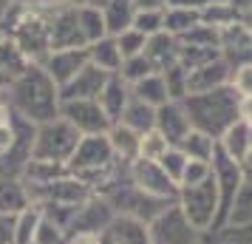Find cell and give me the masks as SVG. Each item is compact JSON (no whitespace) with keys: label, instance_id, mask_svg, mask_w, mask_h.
I'll use <instances>...</instances> for the list:
<instances>
[{"label":"cell","instance_id":"cell-1","mask_svg":"<svg viewBox=\"0 0 252 244\" xmlns=\"http://www.w3.org/2000/svg\"><path fill=\"white\" fill-rule=\"evenodd\" d=\"M9 94H12L14 114L34 125H43L60 116V88L37 63H32L20 77H14Z\"/></svg>","mask_w":252,"mask_h":244},{"label":"cell","instance_id":"cell-2","mask_svg":"<svg viewBox=\"0 0 252 244\" xmlns=\"http://www.w3.org/2000/svg\"><path fill=\"white\" fill-rule=\"evenodd\" d=\"M187 119H190V128L201 131L213 139H221L224 131L238 122V94L232 85L224 88H213L207 94H187L182 100Z\"/></svg>","mask_w":252,"mask_h":244},{"label":"cell","instance_id":"cell-3","mask_svg":"<svg viewBox=\"0 0 252 244\" xmlns=\"http://www.w3.org/2000/svg\"><path fill=\"white\" fill-rule=\"evenodd\" d=\"M82 134L68 119H51V122H43L37 125L34 131V145H32V159H40V162H57V165H65L68 168L71 156L80 145Z\"/></svg>","mask_w":252,"mask_h":244},{"label":"cell","instance_id":"cell-4","mask_svg":"<svg viewBox=\"0 0 252 244\" xmlns=\"http://www.w3.org/2000/svg\"><path fill=\"white\" fill-rule=\"evenodd\" d=\"M12 40L14 46L23 51L29 63H43L51 54V43H48V20L46 12H37L32 6H23L20 14L12 20Z\"/></svg>","mask_w":252,"mask_h":244},{"label":"cell","instance_id":"cell-5","mask_svg":"<svg viewBox=\"0 0 252 244\" xmlns=\"http://www.w3.org/2000/svg\"><path fill=\"white\" fill-rule=\"evenodd\" d=\"M182 213L187 216V221L193 224L198 233H207L216 227L218 219V185L216 176H210L201 185H190V187H179V202H176Z\"/></svg>","mask_w":252,"mask_h":244},{"label":"cell","instance_id":"cell-6","mask_svg":"<svg viewBox=\"0 0 252 244\" xmlns=\"http://www.w3.org/2000/svg\"><path fill=\"white\" fill-rule=\"evenodd\" d=\"M148 233L150 244H198V230L187 221L179 205H170L159 219L150 221Z\"/></svg>","mask_w":252,"mask_h":244},{"label":"cell","instance_id":"cell-7","mask_svg":"<svg viewBox=\"0 0 252 244\" xmlns=\"http://www.w3.org/2000/svg\"><path fill=\"white\" fill-rule=\"evenodd\" d=\"M46 20H48V43H51V51L88 48L85 46V37L80 32V23H77V9L71 3L46 12Z\"/></svg>","mask_w":252,"mask_h":244},{"label":"cell","instance_id":"cell-8","mask_svg":"<svg viewBox=\"0 0 252 244\" xmlns=\"http://www.w3.org/2000/svg\"><path fill=\"white\" fill-rule=\"evenodd\" d=\"M130 182L156 199H167V202H179V185L173 182L170 176L161 171L159 162H145V159H133L127 165Z\"/></svg>","mask_w":252,"mask_h":244},{"label":"cell","instance_id":"cell-9","mask_svg":"<svg viewBox=\"0 0 252 244\" xmlns=\"http://www.w3.org/2000/svg\"><path fill=\"white\" fill-rule=\"evenodd\" d=\"M60 116L68 119L82 137L108 134L111 125H114V122L105 116L102 105L96 103V100H68V103H60Z\"/></svg>","mask_w":252,"mask_h":244},{"label":"cell","instance_id":"cell-10","mask_svg":"<svg viewBox=\"0 0 252 244\" xmlns=\"http://www.w3.org/2000/svg\"><path fill=\"white\" fill-rule=\"evenodd\" d=\"M218 48H221V60L232 71L241 69V66H250L252 63V29L244 20L221 29V43H218Z\"/></svg>","mask_w":252,"mask_h":244},{"label":"cell","instance_id":"cell-11","mask_svg":"<svg viewBox=\"0 0 252 244\" xmlns=\"http://www.w3.org/2000/svg\"><path fill=\"white\" fill-rule=\"evenodd\" d=\"M88 63H91L88 60V48H63V51H51L40 66L54 80L57 88H65Z\"/></svg>","mask_w":252,"mask_h":244},{"label":"cell","instance_id":"cell-12","mask_svg":"<svg viewBox=\"0 0 252 244\" xmlns=\"http://www.w3.org/2000/svg\"><path fill=\"white\" fill-rule=\"evenodd\" d=\"M116 219V210L111 208V202L94 193L85 205L77 208L74 221H71V233H105L111 227V221Z\"/></svg>","mask_w":252,"mask_h":244},{"label":"cell","instance_id":"cell-13","mask_svg":"<svg viewBox=\"0 0 252 244\" xmlns=\"http://www.w3.org/2000/svg\"><path fill=\"white\" fill-rule=\"evenodd\" d=\"M108 77H111V74H105V71H99L94 63H88L65 88H60V103H68V100H99V94H102Z\"/></svg>","mask_w":252,"mask_h":244},{"label":"cell","instance_id":"cell-14","mask_svg":"<svg viewBox=\"0 0 252 244\" xmlns=\"http://www.w3.org/2000/svg\"><path fill=\"white\" fill-rule=\"evenodd\" d=\"M156 131H159L164 139L170 142L173 148L190 134V119L184 111L182 103H164L156 108Z\"/></svg>","mask_w":252,"mask_h":244},{"label":"cell","instance_id":"cell-15","mask_svg":"<svg viewBox=\"0 0 252 244\" xmlns=\"http://www.w3.org/2000/svg\"><path fill=\"white\" fill-rule=\"evenodd\" d=\"M148 63L153 66L156 74H164V71L176 66L179 63V40L167 32H159V35L148 37V43H145V51H142Z\"/></svg>","mask_w":252,"mask_h":244},{"label":"cell","instance_id":"cell-16","mask_svg":"<svg viewBox=\"0 0 252 244\" xmlns=\"http://www.w3.org/2000/svg\"><path fill=\"white\" fill-rule=\"evenodd\" d=\"M229 80H232V69L224 60H216L204 69L187 74V94H207L213 88H224V85H229Z\"/></svg>","mask_w":252,"mask_h":244},{"label":"cell","instance_id":"cell-17","mask_svg":"<svg viewBox=\"0 0 252 244\" xmlns=\"http://www.w3.org/2000/svg\"><path fill=\"white\" fill-rule=\"evenodd\" d=\"M96 103L102 105L105 116H108L111 122H119V119H122V111H125L127 103H130V85H127L119 74H111Z\"/></svg>","mask_w":252,"mask_h":244},{"label":"cell","instance_id":"cell-18","mask_svg":"<svg viewBox=\"0 0 252 244\" xmlns=\"http://www.w3.org/2000/svg\"><path fill=\"white\" fill-rule=\"evenodd\" d=\"M105 236L111 244H150L148 224L130 219V216H116L111 227L105 230Z\"/></svg>","mask_w":252,"mask_h":244},{"label":"cell","instance_id":"cell-19","mask_svg":"<svg viewBox=\"0 0 252 244\" xmlns=\"http://www.w3.org/2000/svg\"><path fill=\"white\" fill-rule=\"evenodd\" d=\"M133 17H136L133 0H108L102 9L108 37H116V35H122V32H127V29H133Z\"/></svg>","mask_w":252,"mask_h":244},{"label":"cell","instance_id":"cell-20","mask_svg":"<svg viewBox=\"0 0 252 244\" xmlns=\"http://www.w3.org/2000/svg\"><path fill=\"white\" fill-rule=\"evenodd\" d=\"M108 142H111V148H114L116 162L130 165L133 159H139V134L136 131H130L127 125L114 122L111 131H108Z\"/></svg>","mask_w":252,"mask_h":244},{"label":"cell","instance_id":"cell-21","mask_svg":"<svg viewBox=\"0 0 252 244\" xmlns=\"http://www.w3.org/2000/svg\"><path fill=\"white\" fill-rule=\"evenodd\" d=\"M29 205L32 202L20 179H0V216H20Z\"/></svg>","mask_w":252,"mask_h":244},{"label":"cell","instance_id":"cell-22","mask_svg":"<svg viewBox=\"0 0 252 244\" xmlns=\"http://www.w3.org/2000/svg\"><path fill=\"white\" fill-rule=\"evenodd\" d=\"M88 60L105 74H119V69H122V54L116 48L114 37H102V40L91 43L88 46Z\"/></svg>","mask_w":252,"mask_h":244},{"label":"cell","instance_id":"cell-23","mask_svg":"<svg viewBox=\"0 0 252 244\" xmlns=\"http://www.w3.org/2000/svg\"><path fill=\"white\" fill-rule=\"evenodd\" d=\"M218 148L227 153L229 159H235L241 165V159L250 153V125L247 122H232L227 131H224V137L218 139Z\"/></svg>","mask_w":252,"mask_h":244},{"label":"cell","instance_id":"cell-24","mask_svg":"<svg viewBox=\"0 0 252 244\" xmlns=\"http://www.w3.org/2000/svg\"><path fill=\"white\" fill-rule=\"evenodd\" d=\"M119 122L127 125L130 131H136V134H145V131L156 128V108L145 105L142 100H136V97L130 94V103H127V108L122 111V119H119Z\"/></svg>","mask_w":252,"mask_h":244},{"label":"cell","instance_id":"cell-25","mask_svg":"<svg viewBox=\"0 0 252 244\" xmlns=\"http://www.w3.org/2000/svg\"><path fill=\"white\" fill-rule=\"evenodd\" d=\"M130 94L142 100L145 105L150 108H159V105L170 103V97H167V85H164V77L161 74H150L145 80H139L136 85H130Z\"/></svg>","mask_w":252,"mask_h":244},{"label":"cell","instance_id":"cell-26","mask_svg":"<svg viewBox=\"0 0 252 244\" xmlns=\"http://www.w3.org/2000/svg\"><path fill=\"white\" fill-rule=\"evenodd\" d=\"M218 142L213 139V137H207V134H201V131L190 128V134L184 137L176 148L187 156V159H198V162H210L213 159V151H216Z\"/></svg>","mask_w":252,"mask_h":244},{"label":"cell","instance_id":"cell-27","mask_svg":"<svg viewBox=\"0 0 252 244\" xmlns=\"http://www.w3.org/2000/svg\"><path fill=\"white\" fill-rule=\"evenodd\" d=\"M221 60V48H210V46H182L179 43V66H182L187 74L190 71H198Z\"/></svg>","mask_w":252,"mask_h":244},{"label":"cell","instance_id":"cell-28","mask_svg":"<svg viewBox=\"0 0 252 244\" xmlns=\"http://www.w3.org/2000/svg\"><path fill=\"white\" fill-rule=\"evenodd\" d=\"M74 9H77V23H80V32L85 37V46H91L96 40L108 37L105 20H102V9H91V6H74Z\"/></svg>","mask_w":252,"mask_h":244},{"label":"cell","instance_id":"cell-29","mask_svg":"<svg viewBox=\"0 0 252 244\" xmlns=\"http://www.w3.org/2000/svg\"><path fill=\"white\" fill-rule=\"evenodd\" d=\"M198 23H201V12H195V9H173V6L164 9V32L173 35L176 40L187 35L190 29H195Z\"/></svg>","mask_w":252,"mask_h":244},{"label":"cell","instance_id":"cell-30","mask_svg":"<svg viewBox=\"0 0 252 244\" xmlns=\"http://www.w3.org/2000/svg\"><path fill=\"white\" fill-rule=\"evenodd\" d=\"M29 66H32V63L23 57V51L14 46L9 37H6V40H0V77L14 80V77H20Z\"/></svg>","mask_w":252,"mask_h":244},{"label":"cell","instance_id":"cell-31","mask_svg":"<svg viewBox=\"0 0 252 244\" xmlns=\"http://www.w3.org/2000/svg\"><path fill=\"white\" fill-rule=\"evenodd\" d=\"M241 20V12L232 6V3H207L201 9V23L204 26H213V29H227V26L238 23Z\"/></svg>","mask_w":252,"mask_h":244},{"label":"cell","instance_id":"cell-32","mask_svg":"<svg viewBox=\"0 0 252 244\" xmlns=\"http://www.w3.org/2000/svg\"><path fill=\"white\" fill-rule=\"evenodd\" d=\"M167 148H173V145L164 139L156 128L139 134V159H145V162H159L161 156L167 153Z\"/></svg>","mask_w":252,"mask_h":244},{"label":"cell","instance_id":"cell-33","mask_svg":"<svg viewBox=\"0 0 252 244\" xmlns=\"http://www.w3.org/2000/svg\"><path fill=\"white\" fill-rule=\"evenodd\" d=\"M150 74H156V71H153V66L148 63V57H145V54H136V57L122 60L119 77H122L127 85H136L139 80H145V77H150Z\"/></svg>","mask_w":252,"mask_h":244},{"label":"cell","instance_id":"cell-34","mask_svg":"<svg viewBox=\"0 0 252 244\" xmlns=\"http://www.w3.org/2000/svg\"><path fill=\"white\" fill-rule=\"evenodd\" d=\"M65 242H68V233L63 230L57 221L46 219V216L40 213V221H37V230H34L32 244H65Z\"/></svg>","mask_w":252,"mask_h":244},{"label":"cell","instance_id":"cell-35","mask_svg":"<svg viewBox=\"0 0 252 244\" xmlns=\"http://www.w3.org/2000/svg\"><path fill=\"white\" fill-rule=\"evenodd\" d=\"M179 43H182V46H210V48H218V43H221V32L213 29V26L198 23L195 29H190L187 35L179 37Z\"/></svg>","mask_w":252,"mask_h":244},{"label":"cell","instance_id":"cell-36","mask_svg":"<svg viewBox=\"0 0 252 244\" xmlns=\"http://www.w3.org/2000/svg\"><path fill=\"white\" fill-rule=\"evenodd\" d=\"M161 77H164V85H167V97H170V103H182L184 97H187V71L176 63V66H170Z\"/></svg>","mask_w":252,"mask_h":244},{"label":"cell","instance_id":"cell-37","mask_svg":"<svg viewBox=\"0 0 252 244\" xmlns=\"http://www.w3.org/2000/svg\"><path fill=\"white\" fill-rule=\"evenodd\" d=\"M114 40H116V48H119L122 60L142 54V51H145V43H148V37L142 35V32H136V29H127V32H122V35H116Z\"/></svg>","mask_w":252,"mask_h":244},{"label":"cell","instance_id":"cell-38","mask_svg":"<svg viewBox=\"0 0 252 244\" xmlns=\"http://www.w3.org/2000/svg\"><path fill=\"white\" fill-rule=\"evenodd\" d=\"M37 221H40V210L37 205H29V208L17 216V244H32L37 230Z\"/></svg>","mask_w":252,"mask_h":244},{"label":"cell","instance_id":"cell-39","mask_svg":"<svg viewBox=\"0 0 252 244\" xmlns=\"http://www.w3.org/2000/svg\"><path fill=\"white\" fill-rule=\"evenodd\" d=\"M213 176V165L210 162H198V159H187V168L182 174V182L179 187H190V185H201Z\"/></svg>","mask_w":252,"mask_h":244},{"label":"cell","instance_id":"cell-40","mask_svg":"<svg viewBox=\"0 0 252 244\" xmlns=\"http://www.w3.org/2000/svg\"><path fill=\"white\" fill-rule=\"evenodd\" d=\"M159 165H161V171L170 176L176 185H179V182H182L184 168H187V156H184L179 148H167V153H164V156L159 159Z\"/></svg>","mask_w":252,"mask_h":244},{"label":"cell","instance_id":"cell-41","mask_svg":"<svg viewBox=\"0 0 252 244\" xmlns=\"http://www.w3.org/2000/svg\"><path fill=\"white\" fill-rule=\"evenodd\" d=\"M133 29L142 32L145 37H153L164 32V12H136L133 17Z\"/></svg>","mask_w":252,"mask_h":244},{"label":"cell","instance_id":"cell-42","mask_svg":"<svg viewBox=\"0 0 252 244\" xmlns=\"http://www.w3.org/2000/svg\"><path fill=\"white\" fill-rule=\"evenodd\" d=\"M229 85L235 88V94H238V97H252V63L232 71V80H229Z\"/></svg>","mask_w":252,"mask_h":244},{"label":"cell","instance_id":"cell-43","mask_svg":"<svg viewBox=\"0 0 252 244\" xmlns=\"http://www.w3.org/2000/svg\"><path fill=\"white\" fill-rule=\"evenodd\" d=\"M14 145H17V131H14L12 119H9V125H0V159L9 156L14 151Z\"/></svg>","mask_w":252,"mask_h":244},{"label":"cell","instance_id":"cell-44","mask_svg":"<svg viewBox=\"0 0 252 244\" xmlns=\"http://www.w3.org/2000/svg\"><path fill=\"white\" fill-rule=\"evenodd\" d=\"M0 244H17V216H0Z\"/></svg>","mask_w":252,"mask_h":244},{"label":"cell","instance_id":"cell-45","mask_svg":"<svg viewBox=\"0 0 252 244\" xmlns=\"http://www.w3.org/2000/svg\"><path fill=\"white\" fill-rule=\"evenodd\" d=\"M65 244H105V233H71Z\"/></svg>","mask_w":252,"mask_h":244},{"label":"cell","instance_id":"cell-46","mask_svg":"<svg viewBox=\"0 0 252 244\" xmlns=\"http://www.w3.org/2000/svg\"><path fill=\"white\" fill-rule=\"evenodd\" d=\"M136 12H164L167 9V0H133Z\"/></svg>","mask_w":252,"mask_h":244},{"label":"cell","instance_id":"cell-47","mask_svg":"<svg viewBox=\"0 0 252 244\" xmlns=\"http://www.w3.org/2000/svg\"><path fill=\"white\" fill-rule=\"evenodd\" d=\"M238 119L252 125V97H238Z\"/></svg>","mask_w":252,"mask_h":244},{"label":"cell","instance_id":"cell-48","mask_svg":"<svg viewBox=\"0 0 252 244\" xmlns=\"http://www.w3.org/2000/svg\"><path fill=\"white\" fill-rule=\"evenodd\" d=\"M210 0H167V6L173 9H195V12H201Z\"/></svg>","mask_w":252,"mask_h":244},{"label":"cell","instance_id":"cell-49","mask_svg":"<svg viewBox=\"0 0 252 244\" xmlns=\"http://www.w3.org/2000/svg\"><path fill=\"white\" fill-rule=\"evenodd\" d=\"M241 176H244V187H252V148H250V153L241 159Z\"/></svg>","mask_w":252,"mask_h":244},{"label":"cell","instance_id":"cell-50","mask_svg":"<svg viewBox=\"0 0 252 244\" xmlns=\"http://www.w3.org/2000/svg\"><path fill=\"white\" fill-rule=\"evenodd\" d=\"M71 6H91V9H105L108 0H68Z\"/></svg>","mask_w":252,"mask_h":244},{"label":"cell","instance_id":"cell-51","mask_svg":"<svg viewBox=\"0 0 252 244\" xmlns=\"http://www.w3.org/2000/svg\"><path fill=\"white\" fill-rule=\"evenodd\" d=\"M232 6L241 12V17H244L247 12H252V0H232Z\"/></svg>","mask_w":252,"mask_h":244},{"label":"cell","instance_id":"cell-52","mask_svg":"<svg viewBox=\"0 0 252 244\" xmlns=\"http://www.w3.org/2000/svg\"><path fill=\"white\" fill-rule=\"evenodd\" d=\"M9 119H12V111H9V105L0 100V125H9Z\"/></svg>","mask_w":252,"mask_h":244},{"label":"cell","instance_id":"cell-53","mask_svg":"<svg viewBox=\"0 0 252 244\" xmlns=\"http://www.w3.org/2000/svg\"><path fill=\"white\" fill-rule=\"evenodd\" d=\"M241 20H244V23H247V26H250V29H252V12H247V14H244V17H241Z\"/></svg>","mask_w":252,"mask_h":244},{"label":"cell","instance_id":"cell-54","mask_svg":"<svg viewBox=\"0 0 252 244\" xmlns=\"http://www.w3.org/2000/svg\"><path fill=\"white\" fill-rule=\"evenodd\" d=\"M250 148H252V125H250Z\"/></svg>","mask_w":252,"mask_h":244}]
</instances>
